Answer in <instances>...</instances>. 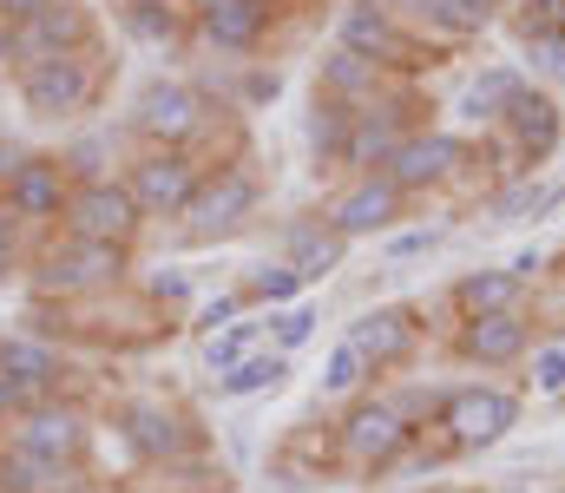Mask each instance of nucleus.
<instances>
[{
    "mask_svg": "<svg viewBox=\"0 0 565 493\" xmlns=\"http://www.w3.org/2000/svg\"><path fill=\"white\" fill-rule=\"evenodd\" d=\"M126 264H132V250H119V244H86V237H66L60 231V244L40 257V270H33V290L40 297H99V290H113L119 277H126Z\"/></svg>",
    "mask_w": 565,
    "mask_h": 493,
    "instance_id": "f257e3e1",
    "label": "nucleus"
},
{
    "mask_svg": "<svg viewBox=\"0 0 565 493\" xmlns=\"http://www.w3.org/2000/svg\"><path fill=\"white\" fill-rule=\"evenodd\" d=\"M408 448H415V421H408L402 401H382V395H375V401H355V408L335 421V454L355 461V468H369V474L395 468Z\"/></svg>",
    "mask_w": 565,
    "mask_h": 493,
    "instance_id": "f03ea898",
    "label": "nucleus"
},
{
    "mask_svg": "<svg viewBox=\"0 0 565 493\" xmlns=\"http://www.w3.org/2000/svg\"><path fill=\"white\" fill-rule=\"evenodd\" d=\"M204 178H211V164H198L184 146H145L139 159L126 164V184H132L145 217H184Z\"/></svg>",
    "mask_w": 565,
    "mask_h": 493,
    "instance_id": "7ed1b4c3",
    "label": "nucleus"
},
{
    "mask_svg": "<svg viewBox=\"0 0 565 493\" xmlns=\"http://www.w3.org/2000/svg\"><path fill=\"white\" fill-rule=\"evenodd\" d=\"M66 237H86V244H119L132 250V237L145 231V211L132 197L126 178H99V184H73V204L60 217Z\"/></svg>",
    "mask_w": 565,
    "mask_h": 493,
    "instance_id": "20e7f679",
    "label": "nucleus"
},
{
    "mask_svg": "<svg viewBox=\"0 0 565 493\" xmlns=\"http://www.w3.org/2000/svg\"><path fill=\"white\" fill-rule=\"evenodd\" d=\"M93 93H99V73H93L86 53H60V60H33V66H20V106H26L33 119H46V126L86 112Z\"/></svg>",
    "mask_w": 565,
    "mask_h": 493,
    "instance_id": "39448f33",
    "label": "nucleus"
},
{
    "mask_svg": "<svg viewBox=\"0 0 565 493\" xmlns=\"http://www.w3.org/2000/svg\"><path fill=\"white\" fill-rule=\"evenodd\" d=\"M86 441H93V421L79 401H33L13 428H7V448L20 454H40V461H60V468H79L86 461Z\"/></svg>",
    "mask_w": 565,
    "mask_h": 493,
    "instance_id": "423d86ee",
    "label": "nucleus"
},
{
    "mask_svg": "<svg viewBox=\"0 0 565 493\" xmlns=\"http://www.w3.org/2000/svg\"><path fill=\"white\" fill-rule=\"evenodd\" d=\"M257 197H264V178L250 171V159L217 164V171L198 184V197H191V211H184V231H191V237H231V231L257 211Z\"/></svg>",
    "mask_w": 565,
    "mask_h": 493,
    "instance_id": "0eeeda50",
    "label": "nucleus"
},
{
    "mask_svg": "<svg viewBox=\"0 0 565 493\" xmlns=\"http://www.w3.org/2000/svg\"><path fill=\"white\" fill-rule=\"evenodd\" d=\"M520 421V395L493 388V382H473V388H454L440 401V428H447V448H493L507 428Z\"/></svg>",
    "mask_w": 565,
    "mask_h": 493,
    "instance_id": "6e6552de",
    "label": "nucleus"
},
{
    "mask_svg": "<svg viewBox=\"0 0 565 493\" xmlns=\"http://www.w3.org/2000/svg\"><path fill=\"white\" fill-rule=\"evenodd\" d=\"M204 126V99L184 79H145L132 99V132L145 146H191Z\"/></svg>",
    "mask_w": 565,
    "mask_h": 493,
    "instance_id": "1a4fd4ad",
    "label": "nucleus"
},
{
    "mask_svg": "<svg viewBox=\"0 0 565 493\" xmlns=\"http://www.w3.org/2000/svg\"><path fill=\"white\" fill-rule=\"evenodd\" d=\"M119 441L139 454L145 468H171V461H184V454L198 448L191 421H184L171 401H126V408H119Z\"/></svg>",
    "mask_w": 565,
    "mask_h": 493,
    "instance_id": "9d476101",
    "label": "nucleus"
},
{
    "mask_svg": "<svg viewBox=\"0 0 565 493\" xmlns=\"http://www.w3.org/2000/svg\"><path fill=\"white\" fill-rule=\"evenodd\" d=\"M86 46H93V13L79 0H46L33 20L13 26V66L60 60V53H86Z\"/></svg>",
    "mask_w": 565,
    "mask_h": 493,
    "instance_id": "9b49d317",
    "label": "nucleus"
},
{
    "mask_svg": "<svg viewBox=\"0 0 565 493\" xmlns=\"http://www.w3.org/2000/svg\"><path fill=\"white\" fill-rule=\"evenodd\" d=\"M402 204H408V197H402V184H395L388 171H369V178H349V191L329 204V217H322V224H329L335 237H349V244H355V237H382V231L402 217Z\"/></svg>",
    "mask_w": 565,
    "mask_h": 493,
    "instance_id": "f8f14e48",
    "label": "nucleus"
},
{
    "mask_svg": "<svg viewBox=\"0 0 565 493\" xmlns=\"http://www.w3.org/2000/svg\"><path fill=\"white\" fill-rule=\"evenodd\" d=\"M66 204H73V178H66V164L46 159V152H26V164H20L13 184H7V211H13L26 231H46V224L66 217Z\"/></svg>",
    "mask_w": 565,
    "mask_h": 493,
    "instance_id": "ddd939ff",
    "label": "nucleus"
},
{
    "mask_svg": "<svg viewBox=\"0 0 565 493\" xmlns=\"http://www.w3.org/2000/svg\"><path fill=\"white\" fill-rule=\"evenodd\" d=\"M335 46H349V53H362V60H375V66H408L415 33L402 26L395 7L355 0V7H342V20H335Z\"/></svg>",
    "mask_w": 565,
    "mask_h": 493,
    "instance_id": "4468645a",
    "label": "nucleus"
},
{
    "mask_svg": "<svg viewBox=\"0 0 565 493\" xmlns=\"http://www.w3.org/2000/svg\"><path fill=\"white\" fill-rule=\"evenodd\" d=\"M408 106H369V112H355V126H349V146H342V164L355 171V178H369V171H388V159L408 146Z\"/></svg>",
    "mask_w": 565,
    "mask_h": 493,
    "instance_id": "2eb2a0df",
    "label": "nucleus"
},
{
    "mask_svg": "<svg viewBox=\"0 0 565 493\" xmlns=\"http://www.w3.org/2000/svg\"><path fill=\"white\" fill-rule=\"evenodd\" d=\"M500 126H507V139H513L520 164H533V171L553 159V152H559V139H565L559 99H553V93H533V86L507 106V119H500Z\"/></svg>",
    "mask_w": 565,
    "mask_h": 493,
    "instance_id": "dca6fc26",
    "label": "nucleus"
},
{
    "mask_svg": "<svg viewBox=\"0 0 565 493\" xmlns=\"http://www.w3.org/2000/svg\"><path fill=\"white\" fill-rule=\"evenodd\" d=\"M460 164H467V139H454V132H408V146L388 159V178L408 197V191H427V184H447Z\"/></svg>",
    "mask_w": 565,
    "mask_h": 493,
    "instance_id": "f3484780",
    "label": "nucleus"
},
{
    "mask_svg": "<svg viewBox=\"0 0 565 493\" xmlns=\"http://www.w3.org/2000/svg\"><path fill=\"white\" fill-rule=\"evenodd\" d=\"M0 375H7V382L26 395V408H33V401H53V395H60L66 362H60V349L40 342V335H7V342H0Z\"/></svg>",
    "mask_w": 565,
    "mask_h": 493,
    "instance_id": "a211bd4d",
    "label": "nucleus"
},
{
    "mask_svg": "<svg viewBox=\"0 0 565 493\" xmlns=\"http://www.w3.org/2000/svg\"><path fill=\"white\" fill-rule=\"evenodd\" d=\"M349 342H355L375 368H395V362H408L415 342H422V310H408V303H382V310H369L362 323L349 329Z\"/></svg>",
    "mask_w": 565,
    "mask_h": 493,
    "instance_id": "6ab92c4d",
    "label": "nucleus"
},
{
    "mask_svg": "<svg viewBox=\"0 0 565 493\" xmlns=\"http://www.w3.org/2000/svg\"><path fill=\"white\" fill-rule=\"evenodd\" d=\"M270 20H277L270 0H217L211 13H198V33L217 53H257L264 33H270Z\"/></svg>",
    "mask_w": 565,
    "mask_h": 493,
    "instance_id": "aec40b11",
    "label": "nucleus"
},
{
    "mask_svg": "<svg viewBox=\"0 0 565 493\" xmlns=\"http://www.w3.org/2000/svg\"><path fill=\"white\" fill-rule=\"evenodd\" d=\"M382 73H388V66H375V60L335 46V53L316 66V99H335V106H349V112H369V106L382 99Z\"/></svg>",
    "mask_w": 565,
    "mask_h": 493,
    "instance_id": "412c9836",
    "label": "nucleus"
},
{
    "mask_svg": "<svg viewBox=\"0 0 565 493\" xmlns=\"http://www.w3.org/2000/svg\"><path fill=\"white\" fill-rule=\"evenodd\" d=\"M526 342H533L526 310H513V317H473V323H460V355H467V362H480V368H507V362H520V355H526Z\"/></svg>",
    "mask_w": 565,
    "mask_h": 493,
    "instance_id": "4be33fe9",
    "label": "nucleus"
},
{
    "mask_svg": "<svg viewBox=\"0 0 565 493\" xmlns=\"http://www.w3.org/2000/svg\"><path fill=\"white\" fill-rule=\"evenodd\" d=\"M408 33H434V40H473L493 13L480 0H395Z\"/></svg>",
    "mask_w": 565,
    "mask_h": 493,
    "instance_id": "5701e85b",
    "label": "nucleus"
},
{
    "mask_svg": "<svg viewBox=\"0 0 565 493\" xmlns=\"http://www.w3.org/2000/svg\"><path fill=\"white\" fill-rule=\"evenodd\" d=\"M520 297H526V283H520L513 270H467V277L454 283V310H460V323H473V317H513Z\"/></svg>",
    "mask_w": 565,
    "mask_h": 493,
    "instance_id": "b1692460",
    "label": "nucleus"
},
{
    "mask_svg": "<svg viewBox=\"0 0 565 493\" xmlns=\"http://www.w3.org/2000/svg\"><path fill=\"white\" fill-rule=\"evenodd\" d=\"M342 257H349V237H335L329 224H296L289 244H282V264H289L302 283H322L329 270H342Z\"/></svg>",
    "mask_w": 565,
    "mask_h": 493,
    "instance_id": "393cba45",
    "label": "nucleus"
},
{
    "mask_svg": "<svg viewBox=\"0 0 565 493\" xmlns=\"http://www.w3.org/2000/svg\"><path fill=\"white\" fill-rule=\"evenodd\" d=\"M0 493H79V468H60V461L0 448Z\"/></svg>",
    "mask_w": 565,
    "mask_h": 493,
    "instance_id": "a878e982",
    "label": "nucleus"
},
{
    "mask_svg": "<svg viewBox=\"0 0 565 493\" xmlns=\"http://www.w3.org/2000/svg\"><path fill=\"white\" fill-rule=\"evenodd\" d=\"M520 93H526V79H520L513 66H487V73L460 93V119H467V126H500Z\"/></svg>",
    "mask_w": 565,
    "mask_h": 493,
    "instance_id": "bb28decb",
    "label": "nucleus"
},
{
    "mask_svg": "<svg viewBox=\"0 0 565 493\" xmlns=\"http://www.w3.org/2000/svg\"><path fill=\"white\" fill-rule=\"evenodd\" d=\"M553 204H565V178H540V184H533V178H520L493 211H500V224H540Z\"/></svg>",
    "mask_w": 565,
    "mask_h": 493,
    "instance_id": "cd10ccee",
    "label": "nucleus"
},
{
    "mask_svg": "<svg viewBox=\"0 0 565 493\" xmlns=\"http://www.w3.org/2000/svg\"><path fill=\"white\" fill-rule=\"evenodd\" d=\"M282 375H289V355H277V349H257L250 362H237L231 375H217V395L244 401V395H264V388H282Z\"/></svg>",
    "mask_w": 565,
    "mask_h": 493,
    "instance_id": "c85d7f7f",
    "label": "nucleus"
},
{
    "mask_svg": "<svg viewBox=\"0 0 565 493\" xmlns=\"http://www.w3.org/2000/svg\"><path fill=\"white\" fill-rule=\"evenodd\" d=\"M349 126H355V112H349V106H335V99H316V106H309V126H302V132H309V152H316V159H335V164H342Z\"/></svg>",
    "mask_w": 565,
    "mask_h": 493,
    "instance_id": "c756f323",
    "label": "nucleus"
},
{
    "mask_svg": "<svg viewBox=\"0 0 565 493\" xmlns=\"http://www.w3.org/2000/svg\"><path fill=\"white\" fill-rule=\"evenodd\" d=\"M302 290H309V283H302L289 264H257V270L244 277V303H264V310H296Z\"/></svg>",
    "mask_w": 565,
    "mask_h": 493,
    "instance_id": "7c9ffc66",
    "label": "nucleus"
},
{
    "mask_svg": "<svg viewBox=\"0 0 565 493\" xmlns=\"http://www.w3.org/2000/svg\"><path fill=\"white\" fill-rule=\"evenodd\" d=\"M369 375H375V362H369L349 335H342V342L329 349V362H322V388H329V395H362Z\"/></svg>",
    "mask_w": 565,
    "mask_h": 493,
    "instance_id": "2f4dec72",
    "label": "nucleus"
},
{
    "mask_svg": "<svg viewBox=\"0 0 565 493\" xmlns=\"http://www.w3.org/2000/svg\"><path fill=\"white\" fill-rule=\"evenodd\" d=\"M250 355H257V323H231V329H217V335H204V368L211 375H231Z\"/></svg>",
    "mask_w": 565,
    "mask_h": 493,
    "instance_id": "473e14b6",
    "label": "nucleus"
},
{
    "mask_svg": "<svg viewBox=\"0 0 565 493\" xmlns=\"http://www.w3.org/2000/svg\"><path fill=\"white\" fill-rule=\"evenodd\" d=\"M60 164H66L73 184H99V178H113V171H106V164H113V139H73V146L60 152Z\"/></svg>",
    "mask_w": 565,
    "mask_h": 493,
    "instance_id": "72a5a7b5",
    "label": "nucleus"
},
{
    "mask_svg": "<svg viewBox=\"0 0 565 493\" xmlns=\"http://www.w3.org/2000/svg\"><path fill=\"white\" fill-rule=\"evenodd\" d=\"M126 26L139 40H178L184 33V7H126Z\"/></svg>",
    "mask_w": 565,
    "mask_h": 493,
    "instance_id": "f704fd0d",
    "label": "nucleus"
},
{
    "mask_svg": "<svg viewBox=\"0 0 565 493\" xmlns=\"http://www.w3.org/2000/svg\"><path fill=\"white\" fill-rule=\"evenodd\" d=\"M526 60H533V73H540L546 86H565V26H559V33L526 40Z\"/></svg>",
    "mask_w": 565,
    "mask_h": 493,
    "instance_id": "c9c22d12",
    "label": "nucleus"
},
{
    "mask_svg": "<svg viewBox=\"0 0 565 493\" xmlns=\"http://www.w3.org/2000/svg\"><path fill=\"white\" fill-rule=\"evenodd\" d=\"M316 323H322V317H316L309 303H296V310H282V317H277V342H270V349H277V355H296V349H302V342L316 335Z\"/></svg>",
    "mask_w": 565,
    "mask_h": 493,
    "instance_id": "e433bc0d",
    "label": "nucleus"
},
{
    "mask_svg": "<svg viewBox=\"0 0 565 493\" xmlns=\"http://www.w3.org/2000/svg\"><path fill=\"white\" fill-rule=\"evenodd\" d=\"M565 26V0H520V40H540V33H559Z\"/></svg>",
    "mask_w": 565,
    "mask_h": 493,
    "instance_id": "4c0bfd02",
    "label": "nucleus"
},
{
    "mask_svg": "<svg viewBox=\"0 0 565 493\" xmlns=\"http://www.w3.org/2000/svg\"><path fill=\"white\" fill-rule=\"evenodd\" d=\"M533 388H540V395H559L565 388V342H546V349L533 355Z\"/></svg>",
    "mask_w": 565,
    "mask_h": 493,
    "instance_id": "58836bf2",
    "label": "nucleus"
},
{
    "mask_svg": "<svg viewBox=\"0 0 565 493\" xmlns=\"http://www.w3.org/2000/svg\"><path fill=\"white\" fill-rule=\"evenodd\" d=\"M440 244V231L434 224H422V231H402V237H388V264H408V257H427Z\"/></svg>",
    "mask_w": 565,
    "mask_h": 493,
    "instance_id": "ea45409f",
    "label": "nucleus"
},
{
    "mask_svg": "<svg viewBox=\"0 0 565 493\" xmlns=\"http://www.w3.org/2000/svg\"><path fill=\"white\" fill-rule=\"evenodd\" d=\"M20 231H26V224H20V217L7 211V197H0V283H7L13 264H20Z\"/></svg>",
    "mask_w": 565,
    "mask_h": 493,
    "instance_id": "a19ab883",
    "label": "nucleus"
},
{
    "mask_svg": "<svg viewBox=\"0 0 565 493\" xmlns=\"http://www.w3.org/2000/svg\"><path fill=\"white\" fill-rule=\"evenodd\" d=\"M237 310H244V297H211V303L198 310V323H204V335H217V329L237 323Z\"/></svg>",
    "mask_w": 565,
    "mask_h": 493,
    "instance_id": "79ce46f5",
    "label": "nucleus"
},
{
    "mask_svg": "<svg viewBox=\"0 0 565 493\" xmlns=\"http://www.w3.org/2000/svg\"><path fill=\"white\" fill-rule=\"evenodd\" d=\"M20 415H26V395H20V388H13V382L0 375V428H13Z\"/></svg>",
    "mask_w": 565,
    "mask_h": 493,
    "instance_id": "37998d69",
    "label": "nucleus"
},
{
    "mask_svg": "<svg viewBox=\"0 0 565 493\" xmlns=\"http://www.w3.org/2000/svg\"><path fill=\"white\" fill-rule=\"evenodd\" d=\"M26 164V152L13 146V139H0V197H7V184H13V171Z\"/></svg>",
    "mask_w": 565,
    "mask_h": 493,
    "instance_id": "c03bdc74",
    "label": "nucleus"
},
{
    "mask_svg": "<svg viewBox=\"0 0 565 493\" xmlns=\"http://www.w3.org/2000/svg\"><path fill=\"white\" fill-rule=\"evenodd\" d=\"M46 0H0V26H20V20H33Z\"/></svg>",
    "mask_w": 565,
    "mask_h": 493,
    "instance_id": "a18cd8bd",
    "label": "nucleus"
},
{
    "mask_svg": "<svg viewBox=\"0 0 565 493\" xmlns=\"http://www.w3.org/2000/svg\"><path fill=\"white\" fill-rule=\"evenodd\" d=\"M151 297H158V303H184V277H178V270H164V277L151 283Z\"/></svg>",
    "mask_w": 565,
    "mask_h": 493,
    "instance_id": "49530a36",
    "label": "nucleus"
},
{
    "mask_svg": "<svg viewBox=\"0 0 565 493\" xmlns=\"http://www.w3.org/2000/svg\"><path fill=\"white\" fill-rule=\"evenodd\" d=\"M178 7H184V13H211L217 0H178Z\"/></svg>",
    "mask_w": 565,
    "mask_h": 493,
    "instance_id": "de8ad7c7",
    "label": "nucleus"
},
{
    "mask_svg": "<svg viewBox=\"0 0 565 493\" xmlns=\"http://www.w3.org/2000/svg\"><path fill=\"white\" fill-rule=\"evenodd\" d=\"M126 7H178V0H126Z\"/></svg>",
    "mask_w": 565,
    "mask_h": 493,
    "instance_id": "09e8293b",
    "label": "nucleus"
},
{
    "mask_svg": "<svg viewBox=\"0 0 565 493\" xmlns=\"http://www.w3.org/2000/svg\"><path fill=\"white\" fill-rule=\"evenodd\" d=\"M480 7H487V13H500V7H513V0H480Z\"/></svg>",
    "mask_w": 565,
    "mask_h": 493,
    "instance_id": "8fccbe9b",
    "label": "nucleus"
},
{
    "mask_svg": "<svg viewBox=\"0 0 565 493\" xmlns=\"http://www.w3.org/2000/svg\"><path fill=\"white\" fill-rule=\"evenodd\" d=\"M375 7H395V0H375Z\"/></svg>",
    "mask_w": 565,
    "mask_h": 493,
    "instance_id": "3c124183",
    "label": "nucleus"
}]
</instances>
